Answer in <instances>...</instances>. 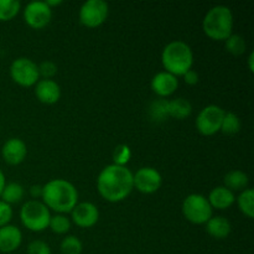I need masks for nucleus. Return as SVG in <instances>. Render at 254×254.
<instances>
[{"mask_svg": "<svg viewBox=\"0 0 254 254\" xmlns=\"http://www.w3.org/2000/svg\"><path fill=\"white\" fill-rule=\"evenodd\" d=\"M97 190L101 197L108 202H122L134 190L133 173L128 166L107 165L97 179Z\"/></svg>", "mask_w": 254, "mask_h": 254, "instance_id": "f257e3e1", "label": "nucleus"}, {"mask_svg": "<svg viewBox=\"0 0 254 254\" xmlns=\"http://www.w3.org/2000/svg\"><path fill=\"white\" fill-rule=\"evenodd\" d=\"M42 202L50 211L60 215L71 213L78 203V191L76 186L64 179H54L42 186Z\"/></svg>", "mask_w": 254, "mask_h": 254, "instance_id": "f03ea898", "label": "nucleus"}, {"mask_svg": "<svg viewBox=\"0 0 254 254\" xmlns=\"http://www.w3.org/2000/svg\"><path fill=\"white\" fill-rule=\"evenodd\" d=\"M192 49L181 40L171 41L161 52V64L166 72L175 77H183L193 66Z\"/></svg>", "mask_w": 254, "mask_h": 254, "instance_id": "7ed1b4c3", "label": "nucleus"}, {"mask_svg": "<svg viewBox=\"0 0 254 254\" xmlns=\"http://www.w3.org/2000/svg\"><path fill=\"white\" fill-rule=\"evenodd\" d=\"M233 12L226 5H216L206 12L202 30L213 41H226L233 34Z\"/></svg>", "mask_w": 254, "mask_h": 254, "instance_id": "20e7f679", "label": "nucleus"}, {"mask_svg": "<svg viewBox=\"0 0 254 254\" xmlns=\"http://www.w3.org/2000/svg\"><path fill=\"white\" fill-rule=\"evenodd\" d=\"M20 220L22 226L31 232H44L49 228L51 220V211L42 201L29 200L20 208Z\"/></svg>", "mask_w": 254, "mask_h": 254, "instance_id": "39448f33", "label": "nucleus"}, {"mask_svg": "<svg viewBox=\"0 0 254 254\" xmlns=\"http://www.w3.org/2000/svg\"><path fill=\"white\" fill-rule=\"evenodd\" d=\"M183 215L193 225H206L213 216V210L207 197L201 193H190L186 196L181 206Z\"/></svg>", "mask_w": 254, "mask_h": 254, "instance_id": "423d86ee", "label": "nucleus"}, {"mask_svg": "<svg viewBox=\"0 0 254 254\" xmlns=\"http://www.w3.org/2000/svg\"><path fill=\"white\" fill-rule=\"evenodd\" d=\"M225 109L217 104H210L200 111L196 117V129L203 136H212L221 131Z\"/></svg>", "mask_w": 254, "mask_h": 254, "instance_id": "0eeeda50", "label": "nucleus"}, {"mask_svg": "<svg viewBox=\"0 0 254 254\" xmlns=\"http://www.w3.org/2000/svg\"><path fill=\"white\" fill-rule=\"evenodd\" d=\"M10 78L20 87H32L39 82L40 74L37 64L27 57H17L9 67Z\"/></svg>", "mask_w": 254, "mask_h": 254, "instance_id": "6e6552de", "label": "nucleus"}, {"mask_svg": "<svg viewBox=\"0 0 254 254\" xmlns=\"http://www.w3.org/2000/svg\"><path fill=\"white\" fill-rule=\"evenodd\" d=\"M109 5L104 0H87L79 9V21L88 29H96L106 22Z\"/></svg>", "mask_w": 254, "mask_h": 254, "instance_id": "1a4fd4ad", "label": "nucleus"}, {"mask_svg": "<svg viewBox=\"0 0 254 254\" xmlns=\"http://www.w3.org/2000/svg\"><path fill=\"white\" fill-rule=\"evenodd\" d=\"M163 185L160 171L151 166H144L133 174V186L136 191L144 195H151L159 191Z\"/></svg>", "mask_w": 254, "mask_h": 254, "instance_id": "9d476101", "label": "nucleus"}, {"mask_svg": "<svg viewBox=\"0 0 254 254\" xmlns=\"http://www.w3.org/2000/svg\"><path fill=\"white\" fill-rule=\"evenodd\" d=\"M52 9L45 1H31L25 6L24 20L29 27L41 30L51 22Z\"/></svg>", "mask_w": 254, "mask_h": 254, "instance_id": "9b49d317", "label": "nucleus"}, {"mask_svg": "<svg viewBox=\"0 0 254 254\" xmlns=\"http://www.w3.org/2000/svg\"><path fill=\"white\" fill-rule=\"evenodd\" d=\"M71 222L79 228H92L99 221V210L94 203L78 202L71 211Z\"/></svg>", "mask_w": 254, "mask_h": 254, "instance_id": "f8f14e48", "label": "nucleus"}, {"mask_svg": "<svg viewBox=\"0 0 254 254\" xmlns=\"http://www.w3.org/2000/svg\"><path fill=\"white\" fill-rule=\"evenodd\" d=\"M27 146L22 139L10 138L2 144L1 158L7 165H20L26 159Z\"/></svg>", "mask_w": 254, "mask_h": 254, "instance_id": "ddd939ff", "label": "nucleus"}, {"mask_svg": "<svg viewBox=\"0 0 254 254\" xmlns=\"http://www.w3.org/2000/svg\"><path fill=\"white\" fill-rule=\"evenodd\" d=\"M179 87V79L174 74L166 71H161L156 73L151 78L150 88L159 98L166 99L168 97L173 96Z\"/></svg>", "mask_w": 254, "mask_h": 254, "instance_id": "4468645a", "label": "nucleus"}, {"mask_svg": "<svg viewBox=\"0 0 254 254\" xmlns=\"http://www.w3.org/2000/svg\"><path fill=\"white\" fill-rule=\"evenodd\" d=\"M35 96L41 103L51 106L61 98V87L54 79H39L35 84Z\"/></svg>", "mask_w": 254, "mask_h": 254, "instance_id": "2eb2a0df", "label": "nucleus"}, {"mask_svg": "<svg viewBox=\"0 0 254 254\" xmlns=\"http://www.w3.org/2000/svg\"><path fill=\"white\" fill-rule=\"evenodd\" d=\"M22 243V232L14 225L0 228V253L9 254L19 250Z\"/></svg>", "mask_w": 254, "mask_h": 254, "instance_id": "dca6fc26", "label": "nucleus"}, {"mask_svg": "<svg viewBox=\"0 0 254 254\" xmlns=\"http://www.w3.org/2000/svg\"><path fill=\"white\" fill-rule=\"evenodd\" d=\"M207 200L210 202L212 210H220L225 211L232 207L236 202L235 192L228 190L225 186H217V188L212 189L207 196Z\"/></svg>", "mask_w": 254, "mask_h": 254, "instance_id": "f3484780", "label": "nucleus"}, {"mask_svg": "<svg viewBox=\"0 0 254 254\" xmlns=\"http://www.w3.org/2000/svg\"><path fill=\"white\" fill-rule=\"evenodd\" d=\"M206 232L215 240H225L232 232V225L223 216H212L206 223Z\"/></svg>", "mask_w": 254, "mask_h": 254, "instance_id": "a211bd4d", "label": "nucleus"}, {"mask_svg": "<svg viewBox=\"0 0 254 254\" xmlns=\"http://www.w3.org/2000/svg\"><path fill=\"white\" fill-rule=\"evenodd\" d=\"M223 184H225L223 186L232 191V192H236V191L241 192V191L248 189L250 178L242 170H231L223 178Z\"/></svg>", "mask_w": 254, "mask_h": 254, "instance_id": "6ab92c4d", "label": "nucleus"}, {"mask_svg": "<svg viewBox=\"0 0 254 254\" xmlns=\"http://www.w3.org/2000/svg\"><path fill=\"white\" fill-rule=\"evenodd\" d=\"M169 118H174L176 121H184L189 118L192 113V106L190 101L185 98H175L169 101Z\"/></svg>", "mask_w": 254, "mask_h": 254, "instance_id": "aec40b11", "label": "nucleus"}, {"mask_svg": "<svg viewBox=\"0 0 254 254\" xmlns=\"http://www.w3.org/2000/svg\"><path fill=\"white\" fill-rule=\"evenodd\" d=\"M24 196H25V189L21 184L9 183L5 185L4 190H2L1 195H0V200L9 203V205L11 206L14 205V203L21 202Z\"/></svg>", "mask_w": 254, "mask_h": 254, "instance_id": "412c9836", "label": "nucleus"}, {"mask_svg": "<svg viewBox=\"0 0 254 254\" xmlns=\"http://www.w3.org/2000/svg\"><path fill=\"white\" fill-rule=\"evenodd\" d=\"M169 101L164 98H159L156 101L151 102L149 106L148 114L149 118L155 123H163L169 119Z\"/></svg>", "mask_w": 254, "mask_h": 254, "instance_id": "4be33fe9", "label": "nucleus"}, {"mask_svg": "<svg viewBox=\"0 0 254 254\" xmlns=\"http://www.w3.org/2000/svg\"><path fill=\"white\" fill-rule=\"evenodd\" d=\"M238 208L241 212L248 218L254 217V190L253 189H246L241 191L238 197H236Z\"/></svg>", "mask_w": 254, "mask_h": 254, "instance_id": "5701e85b", "label": "nucleus"}, {"mask_svg": "<svg viewBox=\"0 0 254 254\" xmlns=\"http://www.w3.org/2000/svg\"><path fill=\"white\" fill-rule=\"evenodd\" d=\"M21 10L19 0H0V21L6 22L17 16Z\"/></svg>", "mask_w": 254, "mask_h": 254, "instance_id": "b1692460", "label": "nucleus"}, {"mask_svg": "<svg viewBox=\"0 0 254 254\" xmlns=\"http://www.w3.org/2000/svg\"><path fill=\"white\" fill-rule=\"evenodd\" d=\"M226 51L232 56H241L247 50V44H246L245 37L238 34H232L225 41Z\"/></svg>", "mask_w": 254, "mask_h": 254, "instance_id": "393cba45", "label": "nucleus"}, {"mask_svg": "<svg viewBox=\"0 0 254 254\" xmlns=\"http://www.w3.org/2000/svg\"><path fill=\"white\" fill-rule=\"evenodd\" d=\"M71 220L66 215H60V213L51 216V220L49 223V228L56 235H66L71 230Z\"/></svg>", "mask_w": 254, "mask_h": 254, "instance_id": "a878e982", "label": "nucleus"}, {"mask_svg": "<svg viewBox=\"0 0 254 254\" xmlns=\"http://www.w3.org/2000/svg\"><path fill=\"white\" fill-rule=\"evenodd\" d=\"M241 128H242V123L237 114L232 113V112H226L225 118H223L222 127H221V131L228 135H235V134L240 133Z\"/></svg>", "mask_w": 254, "mask_h": 254, "instance_id": "bb28decb", "label": "nucleus"}, {"mask_svg": "<svg viewBox=\"0 0 254 254\" xmlns=\"http://www.w3.org/2000/svg\"><path fill=\"white\" fill-rule=\"evenodd\" d=\"M60 251L62 254H82L83 245L76 236H66L60 243Z\"/></svg>", "mask_w": 254, "mask_h": 254, "instance_id": "cd10ccee", "label": "nucleus"}, {"mask_svg": "<svg viewBox=\"0 0 254 254\" xmlns=\"http://www.w3.org/2000/svg\"><path fill=\"white\" fill-rule=\"evenodd\" d=\"M131 159V149L127 144L116 146L113 151V164L119 166H127Z\"/></svg>", "mask_w": 254, "mask_h": 254, "instance_id": "c85d7f7f", "label": "nucleus"}, {"mask_svg": "<svg viewBox=\"0 0 254 254\" xmlns=\"http://www.w3.org/2000/svg\"><path fill=\"white\" fill-rule=\"evenodd\" d=\"M40 77L44 79H52L57 73V64L52 61H44L37 64Z\"/></svg>", "mask_w": 254, "mask_h": 254, "instance_id": "c756f323", "label": "nucleus"}, {"mask_svg": "<svg viewBox=\"0 0 254 254\" xmlns=\"http://www.w3.org/2000/svg\"><path fill=\"white\" fill-rule=\"evenodd\" d=\"M26 252L27 254H52L49 243L41 240H35L30 242Z\"/></svg>", "mask_w": 254, "mask_h": 254, "instance_id": "7c9ffc66", "label": "nucleus"}, {"mask_svg": "<svg viewBox=\"0 0 254 254\" xmlns=\"http://www.w3.org/2000/svg\"><path fill=\"white\" fill-rule=\"evenodd\" d=\"M12 215H14V211H12L11 206L0 200V228L10 225V221L12 220Z\"/></svg>", "mask_w": 254, "mask_h": 254, "instance_id": "2f4dec72", "label": "nucleus"}, {"mask_svg": "<svg viewBox=\"0 0 254 254\" xmlns=\"http://www.w3.org/2000/svg\"><path fill=\"white\" fill-rule=\"evenodd\" d=\"M183 77L184 79H185V83L189 84V86H196V84L198 83V79H200L198 73L195 69H190V71L186 72Z\"/></svg>", "mask_w": 254, "mask_h": 254, "instance_id": "473e14b6", "label": "nucleus"}, {"mask_svg": "<svg viewBox=\"0 0 254 254\" xmlns=\"http://www.w3.org/2000/svg\"><path fill=\"white\" fill-rule=\"evenodd\" d=\"M30 196L32 197V200H37V198H41L42 196V186L41 185H32L29 189Z\"/></svg>", "mask_w": 254, "mask_h": 254, "instance_id": "72a5a7b5", "label": "nucleus"}, {"mask_svg": "<svg viewBox=\"0 0 254 254\" xmlns=\"http://www.w3.org/2000/svg\"><path fill=\"white\" fill-rule=\"evenodd\" d=\"M247 64H248V69H250L251 73H253L254 72V52H251V54L248 55Z\"/></svg>", "mask_w": 254, "mask_h": 254, "instance_id": "f704fd0d", "label": "nucleus"}, {"mask_svg": "<svg viewBox=\"0 0 254 254\" xmlns=\"http://www.w3.org/2000/svg\"><path fill=\"white\" fill-rule=\"evenodd\" d=\"M5 185H6V178H5V174L4 171L0 169V195H1L2 190H4Z\"/></svg>", "mask_w": 254, "mask_h": 254, "instance_id": "c9c22d12", "label": "nucleus"}, {"mask_svg": "<svg viewBox=\"0 0 254 254\" xmlns=\"http://www.w3.org/2000/svg\"><path fill=\"white\" fill-rule=\"evenodd\" d=\"M46 2L47 5H49L50 7H54V6H59V5H61L62 4V0H56V1H55V0H46Z\"/></svg>", "mask_w": 254, "mask_h": 254, "instance_id": "e433bc0d", "label": "nucleus"}]
</instances>
